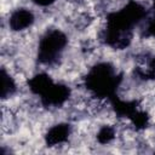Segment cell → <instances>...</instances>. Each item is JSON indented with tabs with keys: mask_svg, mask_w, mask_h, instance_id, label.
Wrapping results in <instances>:
<instances>
[{
	"mask_svg": "<svg viewBox=\"0 0 155 155\" xmlns=\"http://www.w3.org/2000/svg\"><path fill=\"white\" fill-rule=\"evenodd\" d=\"M7 16V19L2 17V24L7 25V30L11 33H23L31 29L38 19V12L28 6H19L12 10Z\"/></svg>",
	"mask_w": 155,
	"mask_h": 155,
	"instance_id": "cell-1",
	"label": "cell"
},
{
	"mask_svg": "<svg viewBox=\"0 0 155 155\" xmlns=\"http://www.w3.org/2000/svg\"><path fill=\"white\" fill-rule=\"evenodd\" d=\"M58 0H29V2L36 7H40L42 10L52 7L54 4H57Z\"/></svg>",
	"mask_w": 155,
	"mask_h": 155,
	"instance_id": "cell-2",
	"label": "cell"
}]
</instances>
